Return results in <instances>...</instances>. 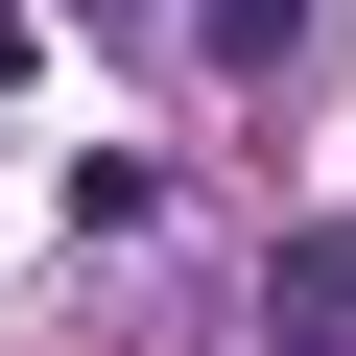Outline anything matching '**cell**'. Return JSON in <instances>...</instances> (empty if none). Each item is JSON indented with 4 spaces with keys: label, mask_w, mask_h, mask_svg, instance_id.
Instances as JSON below:
<instances>
[{
    "label": "cell",
    "mask_w": 356,
    "mask_h": 356,
    "mask_svg": "<svg viewBox=\"0 0 356 356\" xmlns=\"http://www.w3.org/2000/svg\"><path fill=\"white\" fill-rule=\"evenodd\" d=\"M261 332L285 356H356V261H261Z\"/></svg>",
    "instance_id": "1"
},
{
    "label": "cell",
    "mask_w": 356,
    "mask_h": 356,
    "mask_svg": "<svg viewBox=\"0 0 356 356\" xmlns=\"http://www.w3.org/2000/svg\"><path fill=\"white\" fill-rule=\"evenodd\" d=\"M285 24H309V0H191V48H214V72H285Z\"/></svg>",
    "instance_id": "2"
}]
</instances>
